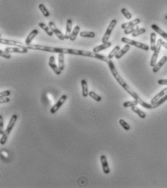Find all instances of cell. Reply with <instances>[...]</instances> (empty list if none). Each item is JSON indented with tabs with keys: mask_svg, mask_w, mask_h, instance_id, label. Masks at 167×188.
<instances>
[{
	"mask_svg": "<svg viewBox=\"0 0 167 188\" xmlns=\"http://www.w3.org/2000/svg\"><path fill=\"white\" fill-rule=\"evenodd\" d=\"M151 28L155 33H158L162 38H163L167 41V33H166L163 30H162L158 25H157L156 24H153L151 25Z\"/></svg>",
	"mask_w": 167,
	"mask_h": 188,
	"instance_id": "cell-16",
	"label": "cell"
},
{
	"mask_svg": "<svg viewBox=\"0 0 167 188\" xmlns=\"http://www.w3.org/2000/svg\"><path fill=\"white\" fill-rule=\"evenodd\" d=\"M81 87H82V95L84 98H86L89 95L88 92V83L85 79L81 80Z\"/></svg>",
	"mask_w": 167,
	"mask_h": 188,
	"instance_id": "cell-20",
	"label": "cell"
},
{
	"mask_svg": "<svg viewBox=\"0 0 167 188\" xmlns=\"http://www.w3.org/2000/svg\"><path fill=\"white\" fill-rule=\"evenodd\" d=\"M4 50L8 53H20L26 54L28 53V49L25 47H7Z\"/></svg>",
	"mask_w": 167,
	"mask_h": 188,
	"instance_id": "cell-10",
	"label": "cell"
},
{
	"mask_svg": "<svg viewBox=\"0 0 167 188\" xmlns=\"http://www.w3.org/2000/svg\"><path fill=\"white\" fill-rule=\"evenodd\" d=\"M130 45H129V44H126V45H125L122 49H120V50L119 51L118 53H117L116 56H115V58H116L117 60H119V59H121L122 57L123 56L130 50Z\"/></svg>",
	"mask_w": 167,
	"mask_h": 188,
	"instance_id": "cell-21",
	"label": "cell"
},
{
	"mask_svg": "<svg viewBox=\"0 0 167 188\" xmlns=\"http://www.w3.org/2000/svg\"><path fill=\"white\" fill-rule=\"evenodd\" d=\"M25 48L30 49V50H38L46 52H53V53L57 54H65V55H73L77 56H82V57H91L96 60H101L105 62H108L109 59L108 57L100 55L99 53H95L94 52H89L86 50H80V49H67V48H62L57 47H49V46L39 45V44H30V45H25Z\"/></svg>",
	"mask_w": 167,
	"mask_h": 188,
	"instance_id": "cell-1",
	"label": "cell"
},
{
	"mask_svg": "<svg viewBox=\"0 0 167 188\" xmlns=\"http://www.w3.org/2000/svg\"><path fill=\"white\" fill-rule=\"evenodd\" d=\"M111 46H112V43L109 41V42L107 43H104V44H101V45L97 46V47H95L94 49H93V52H95V53H99V52H101L103 50L109 49Z\"/></svg>",
	"mask_w": 167,
	"mask_h": 188,
	"instance_id": "cell-18",
	"label": "cell"
},
{
	"mask_svg": "<svg viewBox=\"0 0 167 188\" xmlns=\"http://www.w3.org/2000/svg\"><path fill=\"white\" fill-rule=\"evenodd\" d=\"M119 50H120V47H119V46H118V45L116 46V47L114 48V49H112V51H111L110 53L109 54L108 58L109 59V60H112V58H114V57L115 56H116V55H117V53H118V52Z\"/></svg>",
	"mask_w": 167,
	"mask_h": 188,
	"instance_id": "cell-29",
	"label": "cell"
},
{
	"mask_svg": "<svg viewBox=\"0 0 167 188\" xmlns=\"http://www.w3.org/2000/svg\"><path fill=\"white\" fill-rule=\"evenodd\" d=\"M161 44H162V47H163L165 49H167V42L163 41V40H161Z\"/></svg>",
	"mask_w": 167,
	"mask_h": 188,
	"instance_id": "cell-42",
	"label": "cell"
},
{
	"mask_svg": "<svg viewBox=\"0 0 167 188\" xmlns=\"http://www.w3.org/2000/svg\"><path fill=\"white\" fill-rule=\"evenodd\" d=\"M150 49L153 52L155 50V47H156V33H150Z\"/></svg>",
	"mask_w": 167,
	"mask_h": 188,
	"instance_id": "cell-23",
	"label": "cell"
},
{
	"mask_svg": "<svg viewBox=\"0 0 167 188\" xmlns=\"http://www.w3.org/2000/svg\"><path fill=\"white\" fill-rule=\"evenodd\" d=\"M17 119V116L16 115V114L12 115V117L10 118L9 123H8V125L7 126V128H6V130H4V133H3V135H1V140H0V143H1V145H4L6 143L9 134H10L11 131H12V130L13 129V127H15Z\"/></svg>",
	"mask_w": 167,
	"mask_h": 188,
	"instance_id": "cell-3",
	"label": "cell"
},
{
	"mask_svg": "<svg viewBox=\"0 0 167 188\" xmlns=\"http://www.w3.org/2000/svg\"><path fill=\"white\" fill-rule=\"evenodd\" d=\"M10 101V98H8V97H4V98H0V103L2 104V103H9Z\"/></svg>",
	"mask_w": 167,
	"mask_h": 188,
	"instance_id": "cell-40",
	"label": "cell"
},
{
	"mask_svg": "<svg viewBox=\"0 0 167 188\" xmlns=\"http://www.w3.org/2000/svg\"><path fill=\"white\" fill-rule=\"evenodd\" d=\"M121 12L122 13V15L126 17V19H127V20H130V19L132 18L131 13L126 9V8H122V9H121Z\"/></svg>",
	"mask_w": 167,
	"mask_h": 188,
	"instance_id": "cell-35",
	"label": "cell"
},
{
	"mask_svg": "<svg viewBox=\"0 0 167 188\" xmlns=\"http://www.w3.org/2000/svg\"><path fill=\"white\" fill-rule=\"evenodd\" d=\"M139 28H140L138 27V25H135V26L130 27V28H127V29H125V31H124V33H125V34H126V35L130 34V33H134L135 31H136L137 29H139Z\"/></svg>",
	"mask_w": 167,
	"mask_h": 188,
	"instance_id": "cell-34",
	"label": "cell"
},
{
	"mask_svg": "<svg viewBox=\"0 0 167 188\" xmlns=\"http://www.w3.org/2000/svg\"><path fill=\"white\" fill-rule=\"evenodd\" d=\"M117 23V20H116V19H113V20H112V21L110 22L108 28H107V31H106L105 33H104V36H103V38L101 39V41H102L103 44L109 42V39H110L111 35H112V31H113V30L114 29Z\"/></svg>",
	"mask_w": 167,
	"mask_h": 188,
	"instance_id": "cell-5",
	"label": "cell"
},
{
	"mask_svg": "<svg viewBox=\"0 0 167 188\" xmlns=\"http://www.w3.org/2000/svg\"><path fill=\"white\" fill-rule=\"evenodd\" d=\"M161 39H159L157 41L156 44V47H155V50L153 51V54L152 57H151V60H150V65L153 67L155 65V64L157 63V60H158V55H159L161 49L162 47V44H161Z\"/></svg>",
	"mask_w": 167,
	"mask_h": 188,
	"instance_id": "cell-6",
	"label": "cell"
},
{
	"mask_svg": "<svg viewBox=\"0 0 167 188\" xmlns=\"http://www.w3.org/2000/svg\"><path fill=\"white\" fill-rule=\"evenodd\" d=\"M146 32V30L144 28H139V29H137V31H135L134 33H132V37H137V36H140V35L141 34H143V33H145Z\"/></svg>",
	"mask_w": 167,
	"mask_h": 188,
	"instance_id": "cell-36",
	"label": "cell"
},
{
	"mask_svg": "<svg viewBox=\"0 0 167 188\" xmlns=\"http://www.w3.org/2000/svg\"><path fill=\"white\" fill-rule=\"evenodd\" d=\"M158 83L161 85H167V79H160L158 80Z\"/></svg>",
	"mask_w": 167,
	"mask_h": 188,
	"instance_id": "cell-41",
	"label": "cell"
},
{
	"mask_svg": "<svg viewBox=\"0 0 167 188\" xmlns=\"http://www.w3.org/2000/svg\"><path fill=\"white\" fill-rule=\"evenodd\" d=\"M166 94H167V87L165 88L164 89H163V90H162L161 91H160L158 94H156V95H155V96H154L151 99V101H150V103H151V104H154V103H155L156 102L159 101L161 98H162L163 96H165Z\"/></svg>",
	"mask_w": 167,
	"mask_h": 188,
	"instance_id": "cell-14",
	"label": "cell"
},
{
	"mask_svg": "<svg viewBox=\"0 0 167 188\" xmlns=\"http://www.w3.org/2000/svg\"><path fill=\"white\" fill-rule=\"evenodd\" d=\"M67 95H65V94H63V95L61 96V98L59 99V101L51 108L50 111L51 114H55V113L57 112V111H58L61 107H62V105H63L64 103H65V102L67 101Z\"/></svg>",
	"mask_w": 167,
	"mask_h": 188,
	"instance_id": "cell-8",
	"label": "cell"
},
{
	"mask_svg": "<svg viewBox=\"0 0 167 188\" xmlns=\"http://www.w3.org/2000/svg\"><path fill=\"white\" fill-rule=\"evenodd\" d=\"M140 22H141L140 19L135 18V20H131V21L127 22V23L122 24L121 28H122V29H127V28H130V27L135 26V25H137L138 24L140 23Z\"/></svg>",
	"mask_w": 167,
	"mask_h": 188,
	"instance_id": "cell-17",
	"label": "cell"
},
{
	"mask_svg": "<svg viewBox=\"0 0 167 188\" xmlns=\"http://www.w3.org/2000/svg\"><path fill=\"white\" fill-rule=\"evenodd\" d=\"M165 18H166V20H167V15L165 16Z\"/></svg>",
	"mask_w": 167,
	"mask_h": 188,
	"instance_id": "cell-43",
	"label": "cell"
},
{
	"mask_svg": "<svg viewBox=\"0 0 167 188\" xmlns=\"http://www.w3.org/2000/svg\"><path fill=\"white\" fill-rule=\"evenodd\" d=\"M58 67L61 71L65 70V54H58Z\"/></svg>",
	"mask_w": 167,
	"mask_h": 188,
	"instance_id": "cell-22",
	"label": "cell"
},
{
	"mask_svg": "<svg viewBox=\"0 0 167 188\" xmlns=\"http://www.w3.org/2000/svg\"><path fill=\"white\" fill-rule=\"evenodd\" d=\"M72 28H73V20L71 19H68L66 23V32H65V39H70V36L72 33Z\"/></svg>",
	"mask_w": 167,
	"mask_h": 188,
	"instance_id": "cell-19",
	"label": "cell"
},
{
	"mask_svg": "<svg viewBox=\"0 0 167 188\" xmlns=\"http://www.w3.org/2000/svg\"><path fill=\"white\" fill-rule=\"evenodd\" d=\"M38 25H39V27L41 28V29H43L45 32H46V34L49 35V36H52L53 35H54V33H53V31H51V28H49V25H46V24L44 23H38Z\"/></svg>",
	"mask_w": 167,
	"mask_h": 188,
	"instance_id": "cell-25",
	"label": "cell"
},
{
	"mask_svg": "<svg viewBox=\"0 0 167 188\" xmlns=\"http://www.w3.org/2000/svg\"><path fill=\"white\" fill-rule=\"evenodd\" d=\"M49 26L51 29V31H53V33L57 36V37L59 39H60L61 41H64V40L65 39V36L63 34V33H62V31H59L58 28L56 26V25L54 24V22L52 21L49 22Z\"/></svg>",
	"mask_w": 167,
	"mask_h": 188,
	"instance_id": "cell-9",
	"label": "cell"
},
{
	"mask_svg": "<svg viewBox=\"0 0 167 188\" xmlns=\"http://www.w3.org/2000/svg\"><path fill=\"white\" fill-rule=\"evenodd\" d=\"M80 36L82 38H89L93 39L96 37V33L93 31H82L80 33Z\"/></svg>",
	"mask_w": 167,
	"mask_h": 188,
	"instance_id": "cell-27",
	"label": "cell"
},
{
	"mask_svg": "<svg viewBox=\"0 0 167 188\" xmlns=\"http://www.w3.org/2000/svg\"><path fill=\"white\" fill-rule=\"evenodd\" d=\"M89 96L91 97V98L94 99L96 101H101L102 100V98L101 95H99V94H97L96 93H95L94 91H90L89 92Z\"/></svg>",
	"mask_w": 167,
	"mask_h": 188,
	"instance_id": "cell-30",
	"label": "cell"
},
{
	"mask_svg": "<svg viewBox=\"0 0 167 188\" xmlns=\"http://www.w3.org/2000/svg\"><path fill=\"white\" fill-rule=\"evenodd\" d=\"M80 30V28L79 25H76V26L74 28L73 31H72L71 34H70V39H70L71 41H75L77 36H78V35L79 34Z\"/></svg>",
	"mask_w": 167,
	"mask_h": 188,
	"instance_id": "cell-24",
	"label": "cell"
},
{
	"mask_svg": "<svg viewBox=\"0 0 167 188\" xmlns=\"http://www.w3.org/2000/svg\"><path fill=\"white\" fill-rule=\"evenodd\" d=\"M49 65L50 66L51 70H52L56 73V75H60L62 71L60 70L59 67L57 66V64L55 63V58H54V56H51L50 58H49Z\"/></svg>",
	"mask_w": 167,
	"mask_h": 188,
	"instance_id": "cell-11",
	"label": "cell"
},
{
	"mask_svg": "<svg viewBox=\"0 0 167 188\" xmlns=\"http://www.w3.org/2000/svg\"><path fill=\"white\" fill-rule=\"evenodd\" d=\"M138 104V102L136 100L134 99V101H125L123 103V106L125 108H129V107H132L134 106H137Z\"/></svg>",
	"mask_w": 167,
	"mask_h": 188,
	"instance_id": "cell-31",
	"label": "cell"
},
{
	"mask_svg": "<svg viewBox=\"0 0 167 188\" xmlns=\"http://www.w3.org/2000/svg\"><path fill=\"white\" fill-rule=\"evenodd\" d=\"M38 8H39V9L41 10V12H42L43 15H44L45 17H49V16H50V12H49L47 8L45 7L44 4H40L39 5H38Z\"/></svg>",
	"mask_w": 167,
	"mask_h": 188,
	"instance_id": "cell-28",
	"label": "cell"
},
{
	"mask_svg": "<svg viewBox=\"0 0 167 188\" xmlns=\"http://www.w3.org/2000/svg\"><path fill=\"white\" fill-rule=\"evenodd\" d=\"M0 43H1V44H3V45L14 46V47H25V43L20 42V41H15V40L3 39V38H1V39H0Z\"/></svg>",
	"mask_w": 167,
	"mask_h": 188,
	"instance_id": "cell-7",
	"label": "cell"
},
{
	"mask_svg": "<svg viewBox=\"0 0 167 188\" xmlns=\"http://www.w3.org/2000/svg\"><path fill=\"white\" fill-rule=\"evenodd\" d=\"M167 101V94L165 96H163V98H161V99L158 101V102H156L155 103H154V104H153V107L152 109H156V108H158V106H160L161 105L163 104V103H164L165 101Z\"/></svg>",
	"mask_w": 167,
	"mask_h": 188,
	"instance_id": "cell-32",
	"label": "cell"
},
{
	"mask_svg": "<svg viewBox=\"0 0 167 188\" xmlns=\"http://www.w3.org/2000/svg\"><path fill=\"white\" fill-rule=\"evenodd\" d=\"M119 125H121L122 127L125 130H130V128H131L130 125L129 124H128L127 122H126V121L124 120V119H120L119 120Z\"/></svg>",
	"mask_w": 167,
	"mask_h": 188,
	"instance_id": "cell-33",
	"label": "cell"
},
{
	"mask_svg": "<svg viewBox=\"0 0 167 188\" xmlns=\"http://www.w3.org/2000/svg\"><path fill=\"white\" fill-rule=\"evenodd\" d=\"M38 34V31L37 29H33L30 33L28 34V36H27V38L25 39V45H30L31 44V42L33 41V40L36 37L37 35Z\"/></svg>",
	"mask_w": 167,
	"mask_h": 188,
	"instance_id": "cell-15",
	"label": "cell"
},
{
	"mask_svg": "<svg viewBox=\"0 0 167 188\" xmlns=\"http://www.w3.org/2000/svg\"><path fill=\"white\" fill-rule=\"evenodd\" d=\"M0 56H1V57H3V58H5V59H7V60H9V59L11 58V55L10 53H8V52H6L5 50L3 51V50H0Z\"/></svg>",
	"mask_w": 167,
	"mask_h": 188,
	"instance_id": "cell-37",
	"label": "cell"
},
{
	"mask_svg": "<svg viewBox=\"0 0 167 188\" xmlns=\"http://www.w3.org/2000/svg\"><path fill=\"white\" fill-rule=\"evenodd\" d=\"M131 110L133 111V112H135V114H137L138 116H139L140 118H141V119H144V118L146 117V114L145 112H144L143 111H142V110H140L139 109V108L137 107L136 106H132V107H131Z\"/></svg>",
	"mask_w": 167,
	"mask_h": 188,
	"instance_id": "cell-26",
	"label": "cell"
},
{
	"mask_svg": "<svg viewBox=\"0 0 167 188\" xmlns=\"http://www.w3.org/2000/svg\"><path fill=\"white\" fill-rule=\"evenodd\" d=\"M4 133V123H3V118L2 116L0 115V134L3 135Z\"/></svg>",
	"mask_w": 167,
	"mask_h": 188,
	"instance_id": "cell-38",
	"label": "cell"
},
{
	"mask_svg": "<svg viewBox=\"0 0 167 188\" xmlns=\"http://www.w3.org/2000/svg\"><path fill=\"white\" fill-rule=\"evenodd\" d=\"M107 64H108L109 67V69H110L112 75L114 76V77L115 80L117 81V83L122 87L124 90H125L127 93H129L135 100H136V101L138 102V103H139L140 105H141L143 107L148 109H151L153 107V104H151V103H148L145 101H143V100L138 95V94L136 93V92L126 82H125V80H124L122 78V77L120 75V74L118 72L116 67H115L113 61H112V60H109V61L107 62Z\"/></svg>",
	"mask_w": 167,
	"mask_h": 188,
	"instance_id": "cell-2",
	"label": "cell"
},
{
	"mask_svg": "<svg viewBox=\"0 0 167 188\" xmlns=\"http://www.w3.org/2000/svg\"><path fill=\"white\" fill-rule=\"evenodd\" d=\"M100 161H101V163L103 171H104V173L106 174H109V172H110V169H109V166L108 164V161H107V156H106L105 155L101 156Z\"/></svg>",
	"mask_w": 167,
	"mask_h": 188,
	"instance_id": "cell-12",
	"label": "cell"
},
{
	"mask_svg": "<svg viewBox=\"0 0 167 188\" xmlns=\"http://www.w3.org/2000/svg\"><path fill=\"white\" fill-rule=\"evenodd\" d=\"M122 42L125 43L126 44H129L130 46H134V47L138 48V49H143L144 51H148L150 49V47L147 45V44H143L141 42H138V41H134V40H132L128 39L126 37H122L121 39Z\"/></svg>",
	"mask_w": 167,
	"mask_h": 188,
	"instance_id": "cell-4",
	"label": "cell"
},
{
	"mask_svg": "<svg viewBox=\"0 0 167 188\" xmlns=\"http://www.w3.org/2000/svg\"><path fill=\"white\" fill-rule=\"evenodd\" d=\"M10 94H11L10 90H4V91L0 92V98H4V97L9 96Z\"/></svg>",
	"mask_w": 167,
	"mask_h": 188,
	"instance_id": "cell-39",
	"label": "cell"
},
{
	"mask_svg": "<svg viewBox=\"0 0 167 188\" xmlns=\"http://www.w3.org/2000/svg\"><path fill=\"white\" fill-rule=\"evenodd\" d=\"M167 62V57L166 56H163V57H162L161 59L158 61V62H157L156 64H155V66L153 67V72L155 73L159 71V70L161 69V68L162 67V66H163V65H164L165 63H166Z\"/></svg>",
	"mask_w": 167,
	"mask_h": 188,
	"instance_id": "cell-13",
	"label": "cell"
}]
</instances>
